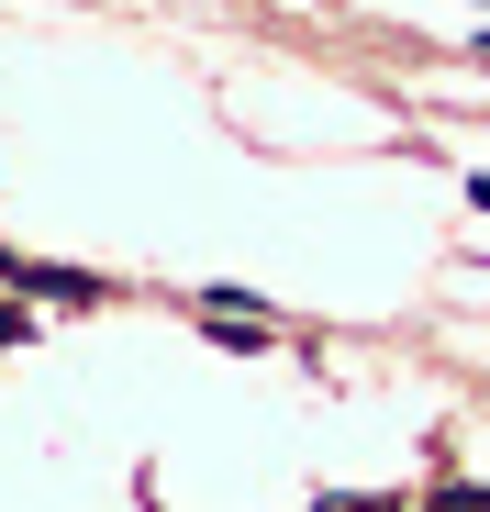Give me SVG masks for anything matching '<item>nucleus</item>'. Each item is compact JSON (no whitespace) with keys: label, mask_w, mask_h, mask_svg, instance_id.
<instances>
[{"label":"nucleus","mask_w":490,"mask_h":512,"mask_svg":"<svg viewBox=\"0 0 490 512\" xmlns=\"http://www.w3.org/2000/svg\"><path fill=\"white\" fill-rule=\"evenodd\" d=\"M0 279H12V290H45V301H101L90 268H34V256H0Z\"/></svg>","instance_id":"f257e3e1"},{"label":"nucleus","mask_w":490,"mask_h":512,"mask_svg":"<svg viewBox=\"0 0 490 512\" xmlns=\"http://www.w3.org/2000/svg\"><path fill=\"white\" fill-rule=\"evenodd\" d=\"M0 346H34V312H0Z\"/></svg>","instance_id":"7ed1b4c3"},{"label":"nucleus","mask_w":490,"mask_h":512,"mask_svg":"<svg viewBox=\"0 0 490 512\" xmlns=\"http://www.w3.org/2000/svg\"><path fill=\"white\" fill-rule=\"evenodd\" d=\"M479 12H490V0H479Z\"/></svg>","instance_id":"20e7f679"},{"label":"nucleus","mask_w":490,"mask_h":512,"mask_svg":"<svg viewBox=\"0 0 490 512\" xmlns=\"http://www.w3.org/2000/svg\"><path fill=\"white\" fill-rule=\"evenodd\" d=\"M201 334H212L223 357H268V346H279V334H268V312H201Z\"/></svg>","instance_id":"f03ea898"}]
</instances>
